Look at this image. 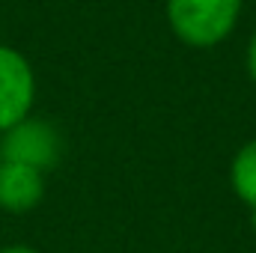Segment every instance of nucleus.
Returning <instances> with one entry per match:
<instances>
[{"label":"nucleus","instance_id":"f257e3e1","mask_svg":"<svg viewBox=\"0 0 256 253\" xmlns=\"http://www.w3.org/2000/svg\"><path fill=\"white\" fill-rule=\"evenodd\" d=\"M242 15V0H167V21L173 33L194 48L224 42Z\"/></svg>","mask_w":256,"mask_h":253},{"label":"nucleus","instance_id":"f03ea898","mask_svg":"<svg viewBox=\"0 0 256 253\" xmlns=\"http://www.w3.org/2000/svg\"><path fill=\"white\" fill-rule=\"evenodd\" d=\"M0 161L24 164V167H33V170L45 173L48 167H54L60 161V134H57V128L51 122H45V120H33V116L15 122L0 137Z\"/></svg>","mask_w":256,"mask_h":253},{"label":"nucleus","instance_id":"7ed1b4c3","mask_svg":"<svg viewBox=\"0 0 256 253\" xmlns=\"http://www.w3.org/2000/svg\"><path fill=\"white\" fill-rule=\"evenodd\" d=\"M36 98L33 68L15 48L0 45V134L30 116Z\"/></svg>","mask_w":256,"mask_h":253},{"label":"nucleus","instance_id":"20e7f679","mask_svg":"<svg viewBox=\"0 0 256 253\" xmlns=\"http://www.w3.org/2000/svg\"><path fill=\"white\" fill-rule=\"evenodd\" d=\"M45 194V179L39 170L0 161V208L6 212H30L39 206Z\"/></svg>","mask_w":256,"mask_h":253},{"label":"nucleus","instance_id":"39448f33","mask_svg":"<svg viewBox=\"0 0 256 253\" xmlns=\"http://www.w3.org/2000/svg\"><path fill=\"white\" fill-rule=\"evenodd\" d=\"M230 182H232V190L238 194V200L248 202L256 214V140L242 146L238 155L232 158Z\"/></svg>","mask_w":256,"mask_h":253},{"label":"nucleus","instance_id":"423d86ee","mask_svg":"<svg viewBox=\"0 0 256 253\" xmlns=\"http://www.w3.org/2000/svg\"><path fill=\"white\" fill-rule=\"evenodd\" d=\"M248 72H250V78H254V84H256V33H254V39H250V45H248Z\"/></svg>","mask_w":256,"mask_h":253},{"label":"nucleus","instance_id":"0eeeda50","mask_svg":"<svg viewBox=\"0 0 256 253\" xmlns=\"http://www.w3.org/2000/svg\"><path fill=\"white\" fill-rule=\"evenodd\" d=\"M0 253H39V250H33V248H27V244H9V248H3Z\"/></svg>","mask_w":256,"mask_h":253}]
</instances>
